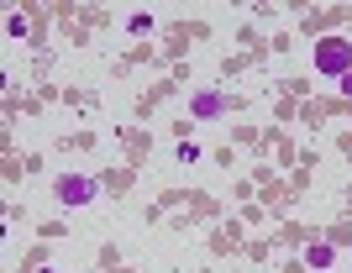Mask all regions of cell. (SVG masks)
<instances>
[{
    "instance_id": "cell-10",
    "label": "cell",
    "mask_w": 352,
    "mask_h": 273,
    "mask_svg": "<svg viewBox=\"0 0 352 273\" xmlns=\"http://www.w3.org/2000/svg\"><path fill=\"white\" fill-rule=\"evenodd\" d=\"M347 258H352V252H347Z\"/></svg>"
},
{
    "instance_id": "cell-5",
    "label": "cell",
    "mask_w": 352,
    "mask_h": 273,
    "mask_svg": "<svg viewBox=\"0 0 352 273\" xmlns=\"http://www.w3.org/2000/svg\"><path fill=\"white\" fill-rule=\"evenodd\" d=\"M126 32H132V37H142V32H153V16H147V11H137L132 21H126Z\"/></svg>"
},
{
    "instance_id": "cell-6",
    "label": "cell",
    "mask_w": 352,
    "mask_h": 273,
    "mask_svg": "<svg viewBox=\"0 0 352 273\" xmlns=\"http://www.w3.org/2000/svg\"><path fill=\"white\" fill-rule=\"evenodd\" d=\"M179 163H200V142H179Z\"/></svg>"
},
{
    "instance_id": "cell-2",
    "label": "cell",
    "mask_w": 352,
    "mask_h": 273,
    "mask_svg": "<svg viewBox=\"0 0 352 273\" xmlns=\"http://www.w3.org/2000/svg\"><path fill=\"white\" fill-rule=\"evenodd\" d=\"M316 69L326 74V79H342V74H352V43H321L316 47Z\"/></svg>"
},
{
    "instance_id": "cell-8",
    "label": "cell",
    "mask_w": 352,
    "mask_h": 273,
    "mask_svg": "<svg viewBox=\"0 0 352 273\" xmlns=\"http://www.w3.org/2000/svg\"><path fill=\"white\" fill-rule=\"evenodd\" d=\"M337 95H342V100H352V74H342V79H337Z\"/></svg>"
},
{
    "instance_id": "cell-4",
    "label": "cell",
    "mask_w": 352,
    "mask_h": 273,
    "mask_svg": "<svg viewBox=\"0 0 352 273\" xmlns=\"http://www.w3.org/2000/svg\"><path fill=\"white\" fill-rule=\"evenodd\" d=\"M331 263H337V252H331V247H326V242H310V247H305V268L326 273V268H331Z\"/></svg>"
},
{
    "instance_id": "cell-3",
    "label": "cell",
    "mask_w": 352,
    "mask_h": 273,
    "mask_svg": "<svg viewBox=\"0 0 352 273\" xmlns=\"http://www.w3.org/2000/svg\"><path fill=\"white\" fill-rule=\"evenodd\" d=\"M232 111V100L221 95V89H200V95H190V116L195 121H216V116Z\"/></svg>"
},
{
    "instance_id": "cell-1",
    "label": "cell",
    "mask_w": 352,
    "mask_h": 273,
    "mask_svg": "<svg viewBox=\"0 0 352 273\" xmlns=\"http://www.w3.org/2000/svg\"><path fill=\"white\" fill-rule=\"evenodd\" d=\"M53 195H58L63 210H85V205H95L100 184H95L89 173H58V179H53Z\"/></svg>"
},
{
    "instance_id": "cell-9",
    "label": "cell",
    "mask_w": 352,
    "mask_h": 273,
    "mask_svg": "<svg viewBox=\"0 0 352 273\" xmlns=\"http://www.w3.org/2000/svg\"><path fill=\"white\" fill-rule=\"evenodd\" d=\"M37 273H58V268H47V263H43V268H37Z\"/></svg>"
},
{
    "instance_id": "cell-7",
    "label": "cell",
    "mask_w": 352,
    "mask_h": 273,
    "mask_svg": "<svg viewBox=\"0 0 352 273\" xmlns=\"http://www.w3.org/2000/svg\"><path fill=\"white\" fill-rule=\"evenodd\" d=\"M6 37H27V21H21V16H6Z\"/></svg>"
}]
</instances>
